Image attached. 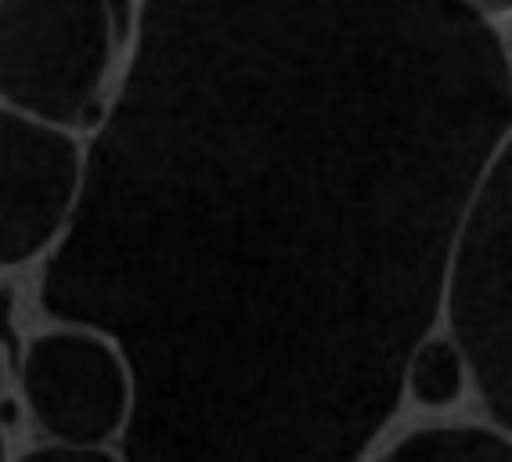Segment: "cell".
I'll list each match as a JSON object with an SVG mask.
<instances>
[{
  "label": "cell",
  "mask_w": 512,
  "mask_h": 462,
  "mask_svg": "<svg viewBox=\"0 0 512 462\" xmlns=\"http://www.w3.org/2000/svg\"><path fill=\"white\" fill-rule=\"evenodd\" d=\"M26 394L47 434L69 444L109 437L127 416V369L94 336H44L26 354Z\"/></svg>",
  "instance_id": "5b68a950"
},
{
  "label": "cell",
  "mask_w": 512,
  "mask_h": 462,
  "mask_svg": "<svg viewBox=\"0 0 512 462\" xmlns=\"http://www.w3.org/2000/svg\"><path fill=\"white\" fill-rule=\"evenodd\" d=\"M8 325H11V296L0 293V354H4V343H8ZM0 462H4V441H0Z\"/></svg>",
  "instance_id": "9c48e42d"
},
{
  "label": "cell",
  "mask_w": 512,
  "mask_h": 462,
  "mask_svg": "<svg viewBox=\"0 0 512 462\" xmlns=\"http://www.w3.org/2000/svg\"><path fill=\"white\" fill-rule=\"evenodd\" d=\"M466 4L480 8L484 15H502V11H509V0H466Z\"/></svg>",
  "instance_id": "30bf717a"
},
{
  "label": "cell",
  "mask_w": 512,
  "mask_h": 462,
  "mask_svg": "<svg viewBox=\"0 0 512 462\" xmlns=\"http://www.w3.org/2000/svg\"><path fill=\"white\" fill-rule=\"evenodd\" d=\"M80 148L55 123L0 109V264H19L73 210L80 188Z\"/></svg>",
  "instance_id": "277c9868"
},
{
  "label": "cell",
  "mask_w": 512,
  "mask_h": 462,
  "mask_svg": "<svg viewBox=\"0 0 512 462\" xmlns=\"http://www.w3.org/2000/svg\"><path fill=\"white\" fill-rule=\"evenodd\" d=\"M22 462H116V459L91 452L87 444H73V448H40V452L26 455Z\"/></svg>",
  "instance_id": "ba28073f"
},
{
  "label": "cell",
  "mask_w": 512,
  "mask_h": 462,
  "mask_svg": "<svg viewBox=\"0 0 512 462\" xmlns=\"http://www.w3.org/2000/svg\"><path fill=\"white\" fill-rule=\"evenodd\" d=\"M109 55V0H0V94L33 120L80 123Z\"/></svg>",
  "instance_id": "7a4b0ae2"
},
{
  "label": "cell",
  "mask_w": 512,
  "mask_h": 462,
  "mask_svg": "<svg viewBox=\"0 0 512 462\" xmlns=\"http://www.w3.org/2000/svg\"><path fill=\"white\" fill-rule=\"evenodd\" d=\"M451 325L487 412L509 426V152L491 159L455 235Z\"/></svg>",
  "instance_id": "3957f363"
},
{
  "label": "cell",
  "mask_w": 512,
  "mask_h": 462,
  "mask_svg": "<svg viewBox=\"0 0 512 462\" xmlns=\"http://www.w3.org/2000/svg\"><path fill=\"white\" fill-rule=\"evenodd\" d=\"M509 105L466 0H141L40 293L123 347L127 462L365 452Z\"/></svg>",
  "instance_id": "6da1fadb"
},
{
  "label": "cell",
  "mask_w": 512,
  "mask_h": 462,
  "mask_svg": "<svg viewBox=\"0 0 512 462\" xmlns=\"http://www.w3.org/2000/svg\"><path fill=\"white\" fill-rule=\"evenodd\" d=\"M379 462H509V444L498 434L473 430V426L422 430Z\"/></svg>",
  "instance_id": "8992f818"
},
{
  "label": "cell",
  "mask_w": 512,
  "mask_h": 462,
  "mask_svg": "<svg viewBox=\"0 0 512 462\" xmlns=\"http://www.w3.org/2000/svg\"><path fill=\"white\" fill-rule=\"evenodd\" d=\"M404 379L412 383L415 398L426 405H448L462 394V354L448 340L419 343L408 358Z\"/></svg>",
  "instance_id": "52a82bcc"
}]
</instances>
